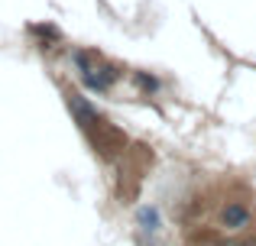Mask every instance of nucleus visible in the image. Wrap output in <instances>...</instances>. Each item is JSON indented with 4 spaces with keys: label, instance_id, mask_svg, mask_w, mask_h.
Returning a JSON list of instances; mask_svg holds the SVG:
<instances>
[{
    "label": "nucleus",
    "instance_id": "nucleus-1",
    "mask_svg": "<svg viewBox=\"0 0 256 246\" xmlns=\"http://www.w3.org/2000/svg\"><path fill=\"white\" fill-rule=\"evenodd\" d=\"M84 133H88V139H91V146H94V149H98L100 156H107V159H110V156H117V152L126 146L124 130H117L114 123H107L104 117H98V120L88 126Z\"/></svg>",
    "mask_w": 256,
    "mask_h": 246
},
{
    "label": "nucleus",
    "instance_id": "nucleus-2",
    "mask_svg": "<svg viewBox=\"0 0 256 246\" xmlns=\"http://www.w3.org/2000/svg\"><path fill=\"white\" fill-rule=\"evenodd\" d=\"M218 221H220V227H227V230H246L253 224V211L246 208L244 201H227L224 208H220Z\"/></svg>",
    "mask_w": 256,
    "mask_h": 246
},
{
    "label": "nucleus",
    "instance_id": "nucleus-3",
    "mask_svg": "<svg viewBox=\"0 0 256 246\" xmlns=\"http://www.w3.org/2000/svg\"><path fill=\"white\" fill-rule=\"evenodd\" d=\"M136 221H140V227H143V230L156 234V230H159V211H156V208H140Z\"/></svg>",
    "mask_w": 256,
    "mask_h": 246
},
{
    "label": "nucleus",
    "instance_id": "nucleus-4",
    "mask_svg": "<svg viewBox=\"0 0 256 246\" xmlns=\"http://www.w3.org/2000/svg\"><path fill=\"white\" fill-rule=\"evenodd\" d=\"M32 32L42 39H58V29H52V26H32Z\"/></svg>",
    "mask_w": 256,
    "mask_h": 246
},
{
    "label": "nucleus",
    "instance_id": "nucleus-5",
    "mask_svg": "<svg viewBox=\"0 0 256 246\" xmlns=\"http://www.w3.org/2000/svg\"><path fill=\"white\" fill-rule=\"evenodd\" d=\"M136 81H140V88H146V91H152V88H156V78H146V75H140Z\"/></svg>",
    "mask_w": 256,
    "mask_h": 246
}]
</instances>
